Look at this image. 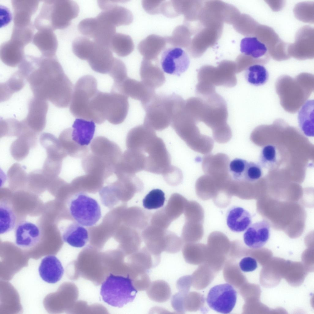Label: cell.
I'll use <instances>...</instances> for the list:
<instances>
[{
  "label": "cell",
  "instance_id": "obj_51",
  "mask_svg": "<svg viewBox=\"0 0 314 314\" xmlns=\"http://www.w3.org/2000/svg\"><path fill=\"white\" fill-rule=\"evenodd\" d=\"M165 200V194L162 190L159 189H153L143 199V206L148 209H157L163 206Z\"/></svg>",
  "mask_w": 314,
  "mask_h": 314
},
{
  "label": "cell",
  "instance_id": "obj_26",
  "mask_svg": "<svg viewBox=\"0 0 314 314\" xmlns=\"http://www.w3.org/2000/svg\"><path fill=\"white\" fill-rule=\"evenodd\" d=\"M166 230L151 224L143 230L142 239L146 247L153 255L160 256L161 253L165 251Z\"/></svg>",
  "mask_w": 314,
  "mask_h": 314
},
{
  "label": "cell",
  "instance_id": "obj_19",
  "mask_svg": "<svg viewBox=\"0 0 314 314\" xmlns=\"http://www.w3.org/2000/svg\"><path fill=\"white\" fill-rule=\"evenodd\" d=\"M48 108L46 100L34 97L29 102L28 113L23 120L28 127L37 134L41 132L45 126Z\"/></svg>",
  "mask_w": 314,
  "mask_h": 314
},
{
  "label": "cell",
  "instance_id": "obj_43",
  "mask_svg": "<svg viewBox=\"0 0 314 314\" xmlns=\"http://www.w3.org/2000/svg\"><path fill=\"white\" fill-rule=\"evenodd\" d=\"M146 291L150 299L160 303L167 301L171 294L169 284L163 280H157L151 282Z\"/></svg>",
  "mask_w": 314,
  "mask_h": 314
},
{
  "label": "cell",
  "instance_id": "obj_41",
  "mask_svg": "<svg viewBox=\"0 0 314 314\" xmlns=\"http://www.w3.org/2000/svg\"><path fill=\"white\" fill-rule=\"evenodd\" d=\"M109 47L112 51L122 57L130 54L134 48L131 37L128 35L120 33H116L113 36Z\"/></svg>",
  "mask_w": 314,
  "mask_h": 314
},
{
  "label": "cell",
  "instance_id": "obj_33",
  "mask_svg": "<svg viewBox=\"0 0 314 314\" xmlns=\"http://www.w3.org/2000/svg\"><path fill=\"white\" fill-rule=\"evenodd\" d=\"M73 140L82 146H87L90 143L94 133L95 125L92 121L77 118L72 126Z\"/></svg>",
  "mask_w": 314,
  "mask_h": 314
},
{
  "label": "cell",
  "instance_id": "obj_11",
  "mask_svg": "<svg viewBox=\"0 0 314 314\" xmlns=\"http://www.w3.org/2000/svg\"><path fill=\"white\" fill-rule=\"evenodd\" d=\"M237 292L230 284L224 283L215 285L209 290L206 298L209 307L219 312L228 314L236 303Z\"/></svg>",
  "mask_w": 314,
  "mask_h": 314
},
{
  "label": "cell",
  "instance_id": "obj_56",
  "mask_svg": "<svg viewBox=\"0 0 314 314\" xmlns=\"http://www.w3.org/2000/svg\"><path fill=\"white\" fill-rule=\"evenodd\" d=\"M62 162L46 158L43 165L42 171L51 180L57 177L62 168Z\"/></svg>",
  "mask_w": 314,
  "mask_h": 314
},
{
  "label": "cell",
  "instance_id": "obj_45",
  "mask_svg": "<svg viewBox=\"0 0 314 314\" xmlns=\"http://www.w3.org/2000/svg\"><path fill=\"white\" fill-rule=\"evenodd\" d=\"M186 203V199L178 193H174L171 195L166 205L164 207L165 212L173 221L182 213Z\"/></svg>",
  "mask_w": 314,
  "mask_h": 314
},
{
  "label": "cell",
  "instance_id": "obj_6",
  "mask_svg": "<svg viewBox=\"0 0 314 314\" xmlns=\"http://www.w3.org/2000/svg\"><path fill=\"white\" fill-rule=\"evenodd\" d=\"M136 150L144 155V170L163 176L172 170L173 166L171 165L170 156L165 145L162 139L156 135Z\"/></svg>",
  "mask_w": 314,
  "mask_h": 314
},
{
  "label": "cell",
  "instance_id": "obj_21",
  "mask_svg": "<svg viewBox=\"0 0 314 314\" xmlns=\"http://www.w3.org/2000/svg\"><path fill=\"white\" fill-rule=\"evenodd\" d=\"M15 242L22 249H29L36 246L40 242L41 233L35 224L27 221L20 222L15 227Z\"/></svg>",
  "mask_w": 314,
  "mask_h": 314
},
{
  "label": "cell",
  "instance_id": "obj_48",
  "mask_svg": "<svg viewBox=\"0 0 314 314\" xmlns=\"http://www.w3.org/2000/svg\"><path fill=\"white\" fill-rule=\"evenodd\" d=\"M23 123L22 121L10 118L1 120L0 123V137L4 136L18 137L22 132Z\"/></svg>",
  "mask_w": 314,
  "mask_h": 314
},
{
  "label": "cell",
  "instance_id": "obj_12",
  "mask_svg": "<svg viewBox=\"0 0 314 314\" xmlns=\"http://www.w3.org/2000/svg\"><path fill=\"white\" fill-rule=\"evenodd\" d=\"M289 55L300 60L314 57V29L309 26L301 28L297 32L295 42L288 45Z\"/></svg>",
  "mask_w": 314,
  "mask_h": 314
},
{
  "label": "cell",
  "instance_id": "obj_22",
  "mask_svg": "<svg viewBox=\"0 0 314 314\" xmlns=\"http://www.w3.org/2000/svg\"><path fill=\"white\" fill-rule=\"evenodd\" d=\"M270 228L269 223L265 220L251 225L243 234L244 243L251 248L256 249L261 248L269 239Z\"/></svg>",
  "mask_w": 314,
  "mask_h": 314
},
{
  "label": "cell",
  "instance_id": "obj_35",
  "mask_svg": "<svg viewBox=\"0 0 314 314\" xmlns=\"http://www.w3.org/2000/svg\"><path fill=\"white\" fill-rule=\"evenodd\" d=\"M63 241L70 246L75 247H82L87 243L89 239L88 233L83 226L77 222L68 225L62 234Z\"/></svg>",
  "mask_w": 314,
  "mask_h": 314
},
{
  "label": "cell",
  "instance_id": "obj_18",
  "mask_svg": "<svg viewBox=\"0 0 314 314\" xmlns=\"http://www.w3.org/2000/svg\"><path fill=\"white\" fill-rule=\"evenodd\" d=\"M155 90L147 86L142 81L128 77L119 86L112 88L111 91L120 93L139 100L142 106L147 103L156 94Z\"/></svg>",
  "mask_w": 314,
  "mask_h": 314
},
{
  "label": "cell",
  "instance_id": "obj_13",
  "mask_svg": "<svg viewBox=\"0 0 314 314\" xmlns=\"http://www.w3.org/2000/svg\"><path fill=\"white\" fill-rule=\"evenodd\" d=\"M229 161L228 156L224 153L208 154L203 158L202 168L205 174L219 183H224L231 178L228 170Z\"/></svg>",
  "mask_w": 314,
  "mask_h": 314
},
{
  "label": "cell",
  "instance_id": "obj_58",
  "mask_svg": "<svg viewBox=\"0 0 314 314\" xmlns=\"http://www.w3.org/2000/svg\"><path fill=\"white\" fill-rule=\"evenodd\" d=\"M185 29L182 25L176 26L171 36L165 37L167 42L174 47H184L185 43Z\"/></svg>",
  "mask_w": 314,
  "mask_h": 314
},
{
  "label": "cell",
  "instance_id": "obj_25",
  "mask_svg": "<svg viewBox=\"0 0 314 314\" xmlns=\"http://www.w3.org/2000/svg\"><path fill=\"white\" fill-rule=\"evenodd\" d=\"M39 3L37 0H12L13 26L26 27L33 25L31 18L37 10Z\"/></svg>",
  "mask_w": 314,
  "mask_h": 314
},
{
  "label": "cell",
  "instance_id": "obj_46",
  "mask_svg": "<svg viewBox=\"0 0 314 314\" xmlns=\"http://www.w3.org/2000/svg\"><path fill=\"white\" fill-rule=\"evenodd\" d=\"M95 43L86 37H77L72 44V50L75 55L82 60H87L92 52Z\"/></svg>",
  "mask_w": 314,
  "mask_h": 314
},
{
  "label": "cell",
  "instance_id": "obj_17",
  "mask_svg": "<svg viewBox=\"0 0 314 314\" xmlns=\"http://www.w3.org/2000/svg\"><path fill=\"white\" fill-rule=\"evenodd\" d=\"M145 166L144 156L140 151L127 149L115 166L114 173L117 178H121L144 170Z\"/></svg>",
  "mask_w": 314,
  "mask_h": 314
},
{
  "label": "cell",
  "instance_id": "obj_39",
  "mask_svg": "<svg viewBox=\"0 0 314 314\" xmlns=\"http://www.w3.org/2000/svg\"><path fill=\"white\" fill-rule=\"evenodd\" d=\"M314 112L313 100L306 101L298 112L299 127L303 133L308 136H314Z\"/></svg>",
  "mask_w": 314,
  "mask_h": 314
},
{
  "label": "cell",
  "instance_id": "obj_57",
  "mask_svg": "<svg viewBox=\"0 0 314 314\" xmlns=\"http://www.w3.org/2000/svg\"><path fill=\"white\" fill-rule=\"evenodd\" d=\"M262 167L259 164L257 163L248 162L242 180L250 182L258 181L262 174Z\"/></svg>",
  "mask_w": 314,
  "mask_h": 314
},
{
  "label": "cell",
  "instance_id": "obj_38",
  "mask_svg": "<svg viewBox=\"0 0 314 314\" xmlns=\"http://www.w3.org/2000/svg\"><path fill=\"white\" fill-rule=\"evenodd\" d=\"M72 128L63 130L58 138L60 143L68 155L76 158H83L89 153L87 146H82L74 141L72 137Z\"/></svg>",
  "mask_w": 314,
  "mask_h": 314
},
{
  "label": "cell",
  "instance_id": "obj_15",
  "mask_svg": "<svg viewBox=\"0 0 314 314\" xmlns=\"http://www.w3.org/2000/svg\"><path fill=\"white\" fill-rule=\"evenodd\" d=\"M256 37L266 46L268 53L273 58L281 61L290 58L286 48L288 46L269 27L259 25L256 29Z\"/></svg>",
  "mask_w": 314,
  "mask_h": 314
},
{
  "label": "cell",
  "instance_id": "obj_63",
  "mask_svg": "<svg viewBox=\"0 0 314 314\" xmlns=\"http://www.w3.org/2000/svg\"><path fill=\"white\" fill-rule=\"evenodd\" d=\"M163 177L168 184L173 186L179 185L182 181L183 178L181 170L174 167L171 172Z\"/></svg>",
  "mask_w": 314,
  "mask_h": 314
},
{
  "label": "cell",
  "instance_id": "obj_24",
  "mask_svg": "<svg viewBox=\"0 0 314 314\" xmlns=\"http://www.w3.org/2000/svg\"><path fill=\"white\" fill-rule=\"evenodd\" d=\"M95 43L88 62L94 71L102 74H109L115 58L109 47Z\"/></svg>",
  "mask_w": 314,
  "mask_h": 314
},
{
  "label": "cell",
  "instance_id": "obj_37",
  "mask_svg": "<svg viewBox=\"0 0 314 314\" xmlns=\"http://www.w3.org/2000/svg\"><path fill=\"white\" fill-rule=\"evenodd\" d=\"M40 142L46 150L47 158L62 162L68 155L62 147L58 139L52 134L42 133L40 136Z\"/></svg>",
  "mask_w": 314,
  "mask_h": 314
},
{
  "label": "cell",
  "instance_id": "obj_49",
  "mask_svg": "<svg viewBox=\"0 0 314 314\" xmlns=\"http://www.w3.org/2000/svg\"><path fill=\"white\" fill-rule=\"evenodd\" d=\"M32 148L29 142L24 138L19 136L11 144L10 154L16 160L21 161L28 155L29 149Z\"/></svg>",
  "mask_w": 314,
  "mask_h": 314
},
{
  "label": "cell",
  "instance_id": "obj_14",
  "mask_svg": "<svg viewBox=\"0 0 314 314\" xmlns=\"http://www.w3.org/2000/svg\"><path fill=\"white\" fill-rule=\"evenodd\" d=\"M125 1H101L99 6L103 11L97 16L115 27L128 25L133 19L131 12L117 3Z\"/></svg>",
  "mask_w": 314,
  "mask_h": 314
},
{
  "label": "cell",
  "instance_id": "obj_23",
  "mask_svg": "<svg viewBox=\"0 0 314 314\" xmlns=\"http://www.w3.org/2000/svg\"><path fill=\"white\" fill-rule=\"evenodd\" d=\"M26 45L17 39L10 37L2 44L0 58L2 62L9 67H14L21 62L25 57L24 49Z\"/></svg>",
  "mask_w": 314,
  "mask_h": 314
},
{
  "label": "cell",
  "instance_id": "obj_60",
  "mask_svg": "<svg viewBox=\"0 0 314 314\" xmlns=\"http://www.w3.org/2000/svg\"><path fill=\"white\" fill-rule=\"evenodd\" d=\"M172 221L166 214L164 207L153 214L150 220V224L162 229L167 230Z\"/></svg>",
  "mask_w": 314,
  "mask_h": 314
},
{
  "label": "cell",
  "instance_id": "obj_44",
  "mask_svg": "<svg viewBox=\"0 0 314 314\" xmlns=\"http://www.w3.org/2000/svg\"><path fill=\"white\" fill-rule=\"evenodd\" d=\"M269 73L262 65L255 64L251 65L246 69L245 77L250 84L258 86L265 84L269 78Z\"/></svg>",
  "mask_w": 314,
  "mask_h": 314
},
{
  "label": "cell",
  "instance_id": "obj_34",
  "mask_svg": "<svg viewBox=\"0 0 314 314\" xmlns=\"http://www.w3.org/2000/svg\"><path fill=\"white\" fill-rule=\"evenodd\" d=\"M33 41L42 56L47 57L56 56L58 42L53 32L38 31L33 36Z\"/></svg>",
  "mask_w": 314,
  "mask_h": 314
},
{
  "label": "cell",
  "instance_id": "obj_3",
  "mask_svg": "<svg viewBox=\"0 0 314 314\" xmlns=\"http://www.w3.org/2000/svg\"><path fill=\"white\" fill-rule=\"evenodd\" d=\"M34 25L38 31L53 32L67 28L72 19L76 18L79 6L75 1L70 0H44Z\"/></svg>",
  "mask_w": 314,
  "mask_h": 314
},
{
  "label": "cell",
  "instance_id": "obj_30",
  "mask_svg": "<svg viewBox=\"0 0 314 314\" xmlns=\"http://www.w3.org/2000/svg\"><path fill=\"white\" fill-rule=\"evenodd\" d=\"M38 271L43 280L52 284L59 281L64 271L60 261L53 255L47 256L42 260Z\"/></svg>",
  "mask_w": 314,
  "mask_h": 314
},
{
  "label": "cell",
  "instance_id": "obj_62",
  "mask_svg": "<svg viewBox=\"0 0 314 314\" xmlns=\"http://www.w3.org/2000/svg\"><path fill=\"white\" fill-rule=\"evenodd\" d=\"M164 0H147L142 1L144 10L151 15L161 14L162 5Z\"/></svg>",
  "mask_w": 314,
  "mask_h": 314
},
{
  "label": "cell",
  "instance_id": "obj_40",
  "mask_svg": "<svg viewBox=\"0 0 314 314\" xmlns=\"http://www.w3.org/2000/svg\"><path fill=\"white\" fill-rule=\"evenodd\" d=\"M25 79L24 76L18 70L6 82L1 83L0 101L8 100L14 93L21 90L25 85Z\"/></svg>",
  "mask_w": 314,
  "mask_h": 314
},
{
  "label": "cell",
  "instance_id": "obj_50",
  "mask_svg": "<svg viewBox=\"0 0 314 314\" xmlns=\"http://www.w3.org/2000/svg\"><path fill=\"white\" fill-rule=\"evenodd\" d=\"M27 176L24 167L18 163L13 164L7 173L10 186L23 185L27 182Z\"/></svg>",
  "mask_w": 314,
  "mask_h": 314
},
{
  "label": "cell",
  "instance_id": "obj_54",
  "mask_svg": "<svg viewBox=\"0 0 314 314\" xmlns=\"http://www.w3.org/2000/svg\"><path fill=\"white\" fill-rule=\"evenodd\" d=\"M99 25V21L96 17L88 18L79 22L78 28L79 31L86 37L93 39Z\"/></svg>",
  "mask_w": 314,
  "mask_h": 314
},
{
  "label": "cell",
  "instance_id": "obj_9",
  "mask_svg": "<svg viewBox=\"0 0 314 314\" xmlns=\"http://www.w3.org/2000/svg\"><path fill=\"white\" fill-rule=\"evenodd\" d=\"M68 204L72 217L83 226H93L101 217V209L98 202L83 192L74 195Z\"/></svg>",
  "mask_w": 314,
  "mask_h": 314
},
{
  "label": "cell",
  "instance_id": "obj_31",
  "mask_svg": "<svg viewBox=\"0 0 314 314\" xmlns=\"http://www.w3.org/2000/svg\"><path fill=\"white\" fill-rule=\"evenodd\" d=\"M226 223L229 229L235 232L244 231L251 225L252 218L250 213L243 208L233 206L228 210Z\"/></svg>",
  "mask_w": 314,
  "mask_h": 314
},
{
  "label": "cell",
  "instance_id": "obj_1",
  "mask_svg": "<svg viewBox=\"0 0 314 314\" xmlns=\"http://www.w3.org/2000/svg\"><path fill=\"white\" fill-rule=\"evenodd\" d=\"M22 68L34 97L59 108L70 104L74 88L56 56L26 55Z\"/></svg>",
  "mask_w": 314,
  "mask_h": 314
},
{
  "label": "cell",
  "instance_id": "obj_53",
  "mask_svg": "<svg viewBox=\"0 0 314 314\" xmlns=\"http://www.w3.org/2000/svg\"><path fill=\"white\" fill-rule=\"evenodd\" d=\"M259 160V164L262 167L269 169L273 167L277 162L276 147L271 144L263 147L260 154Z\"/></svg>",
  "mask_w": 314,
  "mask_h": 314
},
{
  "label": "cell",
  "instance_id": "obj_5",
  "mask_svg": "<svg viewBox=\"0 0 314 314\" xmlns=\"http://www.w3.org/2000/svg\"><path fill=\"white\" fill-rule=\"evenodd\" d=\"M137 292L129 276L112 274L102 283L100 290V294L105 302L118 308L132 301Z\"/></svg>",
  "mask_w": 314,
  "mask_h": 314
},
{
  "label": "cell",
  "instance_id": "obj_55",
  "mask_svg": "<svg viewBox=\"0 0 314 314\" xmlns=\"http://www.w3.org/2000/svg\"><path fill=\"white\" fill-rule=\"evenodd\" d=\"M248 163L246 160L235 159L229 162V173L232 178L237 180H242L245 169Z\"/></svg>",
  "mask_w": 314,
  "mask_h": 314
},
{
  "label": "cell",
  "instance_id": "obj_36",
  "mask_svg": "<svg viewBox=\"0 0 314 314\" xmlns=\"http://www.w3.org/2000/svg\"><path fill=\"white\" fill-rule=\"evenodd\" d=\"M160 259V256L153 255L145 246L133 254L131 266L139 271L148 273L159 264Z\"/></svg>",
  "mask_w": 314,
  "mask_h": 314
},
{
  "label": "cell",
  "instance_id": "obj_29",
  "mask_svg": "<svg viewBox=\"0 0 314 314\" xmlns=\"http://www.w3.org/2000/svg\"><path fill=\"white\" fill-rule=\"evenodd\" d=\"M167 43L165 37L152 34L140 41L138 45V49L144 58L158 61V57L165 48Z\"/></svg>",
  "mask_w": 314,
  "mask_h": 314
},
{
  "label": "cell",
  "instance_id": "obj_10",
  "mask_svg": "<svg viewBox=\"0 0 314 314\" xmlns=\"http://www.w3.org/2000/svg\"><path fill=\"white\" fill-rule=\"evenodd\" d=\"M129 104L128 97L117 92H103L101 97L100 110L105 120L111 124H118L125 120L128 113Z\"/></svg>",
  "mask_w": 314,
  "mask_h": 314
},
{
  "label": "cell",
  "instance_id": "obj_61",
  "mask_svg": "<svg viewBox=\"0 0 314 314\" xmlns=\"http://www.w3.org/2000/svg\"><path fill=\"white\" fill-rule=\"evenodd\" d=\"M131 279L134 286L137 291L146 290L151 283L147 272L137 273Z\"/></svg>",
  "mask_w": 314,
  "mask_h": 314
},
{
  "label": "cell",
  "instance_id": "obj_2",
  "mask_svg": "<svg viewBox=\"0 0 314 314\" xmlns=\"http://www.w3.org/2000/svg\"><path fill=\"white\" fill-rule=\"evenodd\" d=\"M184 107L196 124H203L211 129L215 140L224 139L231 133L227 123L226 102L216 92L190 98L185 101Z\"/></svg>",
  "mask_w": 314,
  "mask_h": 314
},
{
  "label": "cell",
  "instance_id": "obj_20",
  "mask_svg": "<svg viewBox=\"0 0 314 314\" xmlns=\"http://www.w3.org/2000/svg\"><path fill=\"white\" fill-rule=\"evenodd\" d=\"M90 147L92 153L114 167L122 154L117 144L102 136L95 137L91 142Z\"/></svg>",
  "mask_w": 314,
  "mask_h": 314
},
{
  "label": "cell",
  "instance_id": "obj_4",
  "mask_svg": "<svg viewBox=\"0 0 314 314\" xmlns=\"http://www.w3.org/2000/svg\"><path fill=\"white\" fill-rule=\"evenodd\" d=\"M182 99L175 93L169 95L156 94L147 103L142 106L146 112L143 124L158 131L167 128Z\"/></svg>",
  "mask_w": 314,
  "mask_h": 314
},
{
  "label": "cell",
  "instance_id": "obj_47",
  "mask_svg": "<svg viewBox=\"0 0 314 314\" xmlns=\"http://www.w3.org/2000/svg\"><path fill=\"white\" fill-rule=\"evenodd\" d=\"M130 210L132 216L131 224L133 228L139 231L143 230L149 225L152 216L150 212L138 206L132 207Z\"/></svg>",
  "mask_w": 314,
  "mask_h": 314
},
{
  "label": "cell",
  "instance_id": "obj_52",
  "mask_svg": "<svg viewBox=\"0 0 314 314\" xmlns=\"http://www.w3.org/2000/svg\"><path fill=\"white\" fill-rule=\"evenodd\" d=\"M108 74L114 80L113 88L119 86L128 77L125 65L122 61L115 58Z\"/></svg>",
  "mask_w": 314,
  "mask_h": 314
},
{
  "label": "cell",
  "instance_id": "obj_27",
  "mask_svg": "<svg viewBox=\"0 0 314 314\" xmlns=\"http://www.w3.org/2000/svg\"><path fill=\"white\" fill-rule=\"evenodd\" d=\"M82 166L86 174L105 179L114 173L115 167L100 157L93 153L88 154L82 158Z\"/></svg>",
  "mask_w": 314,
  "mask_h": 314
},
{
  "label": "cell",
  "instance_id": "obj_8",
  "mask_svg": "<svg viewBox=\"0 0 314 314\" xmlns=\"http://www.w3.org/2000/svg\"><path fill=\"white\" fill-rule=\"evenodd\" d=\"M171 125L178 135L194 151L206 155L212 150L214 146L213 139L201 133L198 128L190 117L183 118Z\"/></svg>",
  "mask_w": 314,
  "mask_h": 314
},
{
  "label": "cell",
  "instance_id": "obj_59",
  "mask_svg": "<svg viewBox=\"0 0 314 314\" xmlns=\"http://www.w3.org/2000/svg\"><path fill=\"white\" fill-rule=\"evenodd\" d=\"M165 240V252L170 253H175L180 250L182 246V241L181 239L174 233L167 230Z\"/></svg>",
  "mask_w": 314,
  "mask_h": 314
},
{
  "label": "cell",
  "instance_id": "obj_32",
  "mask_svg": "<svg viewBox=\"0 0 314 314\" xmlns=\"http://www.w3.org/2000/svg\"><path fill=\"white\" fill-rule=\"evenodd\" d=\"M240 51L243 54L266 63L270 59L265 45L256 37H245L240 42Z\"/></svg>",
  "mask_w": 314,
  "mask_h": 314
},
{
  "label": "cell",
  "instance_id": "obj_64",
  "mask_svg": "<svg viewBox=\"0 0 314 314\" xmlns=\"http://www.w3.org/2000/svg\"><path fill=\"white\" fill-rule=\"evenodd\" d=\"M241 270L244 272H249L255 270L257 267V262L255 259L247 257L242 258L239 263Z\"/></svg>",
  "mask_w": 314,
  "mask_h": 314
},
{
  "label": "cell",
  "instance_id": "obj_42",
  "mask_svg": "<svg viewBox=\"0 0 314 314\" xmlns=\"http://www.w3.org/2000/svg\"><path fill=\"white\" fill-rule=\"evenodd\" d=\"M16 216L11 205L7 201L0 202V234L12 230L16 226Z\"/></svg>",
  "mask_w": 314,
  "mask_h": 314
},
{
  "label": "cell",
  "instance_id": "obj_28",
  "mask_svg": "<svg viewBox=\"0 0 314 314\" xmlns=\"http://www.w3.org/2000/svg\"><path fill=\"white\" fill-rule=\"evenodd\" d=\"M143 58L140 68L142 81L147 86L155 89L162 86L166 81L163 72L158 63Z\"/></svg>",
  "mask_w": 314,
  "mask_h": 314
},
{
  "label": "cell",
  "instance_id": "obj_16",
  "mask_svg": "<svg viewBox=\"0 0 314 314\" xmlns=\"http://www.w3.org/2000/svg\"><path fill=\"white\" fill-rule=\"evenodd\" d=\"M160 63L164 72L180 76L188 69L190 60L188 54L184 50L174 47L164 50Z\"/></svg>",
  "mask_w": 314,
  "mask_h": 314
},
{
  "label": "cell",
  "instance_id": "obj_7",
  "mask_svg": "<svg viewBox=\"0 0 314 314\" xmlns=\"http://www.w3.org/2000/svg\"><path fill=\"white\" fill-rule=\"evenodd\" d=\"M98 91L97 82L94 77L87 75L79 78L74 88L70 104L71 113L78 118L90 121L89 106Z\"/></svg>",
  "mask_w": 314,
  "mask_h": 314
}]
</instances>
